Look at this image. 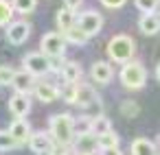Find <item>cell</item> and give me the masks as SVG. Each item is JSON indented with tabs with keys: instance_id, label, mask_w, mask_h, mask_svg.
Returning <instances> with one entry per match:
<instances>
[{
	"instance_id": "1",
	"label": "cell",
	"mask_w": 160,
	"mask_h": 155,
	"mask_svg": "<svg viewBox=\"0 0 160 155\" xmlns=\"http://www.w3.org/2000/svg\"><path fill=\"white\" fill-rule=\"evenodd\" d=\"M51 127V140L57 144H68L75 138V118L70 114H55L48 122Z\"/></svg>"
},
{
	"instance_id": "2",
	"label": "cell",
	"mask_w": 160,
	"mask_h": 155,
	"mask_svg": "<svg viewBox=\"0 0 160 155\" xmlns=\"http://www.w3.org/2000/svg\"><path fill=\"white\" fill-rule=\"evenodd\" d=\"M134 53H136V44H134V40H132L129 35H114V37L110 40V44H108V55H110V59L116 61V63H127V61H132Z\"/></svg>"
},
{
	"instance_id": "3",
	"label": "cell",
	"mask_w": 160,
	"mask_h": 155,
	"mask_svg": "<svg viewBox=\"0 0 160 155\" xmlns=\"http://www.w3.org/2000/svg\"><path fill=\"white\" fill-rule=\"evenodd\" d=\"M121 83L127 90H142L147 83V70L140 61H127L121 68Z\"/></svg>"
},
{
	"instance_id": "4",
	"label": "cell",
	"mask_w": 160,
	"mask_h": 155,
	"mask_svg": "<svg viewBox=\"0 0 160 155\" xmlns=\"http://www.w3.org/2000/svg\"><path fill=\"white\" fill-rule=\"evenodd\" d=\"M40 53L46 59H62L64 50H66V42L62 37V33H46L40 42Z\"/></svg>"
},
{
	"instance_id": "5",
	"label": "cell",
	"mask_w": 160,
	"mask_h": 155,
	"mask_svg": "<svg viewBox=\"0 0 160 155\" xmlns=\"http://www.w3.org/2000/svg\"><path fill=\"white\" fill-rule=\"evenodd\" d=\"M75 26L90 40L92 35H97V33L103 29V18H101V13H97V11H86V13H81L79 18H75Z\"/></svg>"
},
{
	"instance_id": "6",
	"label": "cell",
	"mask_w": 160,
	"mask_h": 155,
	"mask_svg": "<svg viewBox=\"0 0 160 155\" xmlns=\"http://www.w3.org/2000/svg\"><path fill=\"white\" fill-rule=\"evenodd\" d=\"M22 66H24V72H29L35 79L51 70V59H46L42 53H27L22 57Z\"/></svg>"
},
{
	"instance_id": "7",
	"label": "cell",
	"mask_w": 160,
	"mask_h": 155,
	"mask_svg": "<svg viewBox=\"0 0 160 155\" xmlns=\"http://www.w3.org/2000/svg\"><path fill=\"white\" fill-rule=\"evenodd\" d=\"M5 33H7V40H9V44H13V46H20V44H24V42L29 40V35H31V24H29L27 20L9 22Z\"/></svg>"
},
{
	"instance_id": "8",
	"label": "cell",
	"mask_w": 160,
	"mask_h": 155,
	"mask_svg": "<svg viewBox=\"0 0 160 155\" xmlns=\"http://www.w3.org/2000/svg\"><path fill=\"white\" fill-rule=\"evenodd\" d=\"M75 103L81 105L83 109H90V107H97V105L101 103V98H99L97 90L90 87L88 83H83V85L75 83Z\"/></svg>"
},
{
	"instance_id": "9",
	"label": "cell",
	"mask_w": 160,
	"mask_h": 155,
	"mask_svg": "<svg viewBox=\"0 0 160 155\" xmlns=\"http://www.w3.org/2000/svg\"><path fill=\"white\" fill-rule=\"evenodd\" d=\"M90 77L94 83H101V85H108L112 79H114V70L108 61H94L92 68H90Z\"/></svg>"
},
{
	"instance_id": "10",
	"label": "cell",
	"mask_w": 160,
	"mask_h": 155,
	"mask_svg": "<svg viewBox=\"0 0 160 155\" xmlns=\"http://www.w3.org/2000/svg\"><path fill=\"white\" fill-rule=\"evenodd\" d=\"M9 111L16 116V118H24L29 111H31V98L29 94H13L9 98Z\"/></svg>"
},
{
	"instance_id": "11",
	"label": "cell",
	"mask_w": 160,
	"mask_h": 155,
	"mask_svg": "<svg viewBox=\"0 0 160 155\" xmlns=\"http://www.w3.org/2000/svg\"><path fill=\"white\" fill-rule=\"evenodd\" d=\"M27 142H29L31 151H33V153H38V155H46V153L51 151V146H53V140H51V135H48V133H44V131L31 133Z\"/></svg>"
},
{
	"instance_id": "12",
	"label": "cell",
	"mask_w": 160,
	"mask_h": 155,
	"mask_svg": "<svg viewBox=\"0 0 160 155\" xmlns=\"http://www.w3.org/2000/svg\"><path fill=\"white\" fill-rule=\"evenodd\" d=\"M70 144L75 146V151H77L79 155H86V153H94V148H97V138H94L90 131H83V133L75 135Z\"/></svg>"
},
{
	"instance_id": "13",
	"label": "cell",
	"mask_w": 160,
	"mask_h": 155,
	"mask_svg": "<svg viewBox=\"0 0 160 155\" xmlns=\"http://www.w3.org/2000/svg\"><path fill=\"white\" fill-rule=\"evenodd\" d=\"M59 77L66 85H75L79 79H81V68L77 61H62L59 66Z\"/></svg>"
},
{
	"instance_id": "14",
	"label": "cell",
	"mask_w": 160,
	"mask_h": 155,
	"mask_svg": "<svg viewBox=\"0 0 160 155\" xmlns=\"http://www.w3.org/2000/svg\"><path fill=\"white\" fill-rule=\"evenodd\" d=\"M35 96H38V101H42V103H53V101L59 98V87L53 85V83L40 81V83H35Z\"/></svg>"
},
{
	"instance_id": "15",
	"label": "cell",
	"mask_w": 160,
	"mask_h": 155,
	"mask_svg": "<svg viewBox=\"0 0 160 155\" xmlns=\"http://www.w3.org/2000/svg\"><path fill=\"white\" fill-rule=\"evenodd\" d=\"M88 131H90L94 138H99V135H103V133L112 131V122H110V118H108V116L97 114V116H92V118H90V122H88Z\"/></svg>"
},
{
	"instance_id": "16",
	"label": "cell",
	"mask_w": 160,
	"mask_h": 155,
	"mask_svg": "<svg viewBox=\"0 0 160 155\" xmlns=\"http://www.w3.org/2000/svg\"><path fill=\"white\" fill-rule=\"evenodd\" d=\"M7 131L13 135V140H16L18 144H20V142H27L29 135H31V127H29V122H27L24 118H16Z\"/></svg>"
},
{
	"instance_id": "17",
	"label": "cell",
	"mask_w": 160,
	"mask_h": 155,
	"mask_svg": "<svg viewBox=\"0 0 160 155\" xmlns=\"http://www.w3.org/2000/svg\"><path fill=\"white\" fill-rule=\"evenodd\" d=\"M138 29L142 35H156L160 31V20H158V13H145L140 20H138Z\"/></svg>"
},
{
	"instance_id": "18",
	"label": "cell",
	"mask_w": 160,
	"mask_h": 155,
	"mask_svg": "<svg viewBox=\"0 0 160 155\" xmlns=\"http://www.w3.org/2000/svg\"><path fill=\"white\" fill-rule=\"evenodd\" d=\"M33 77L29 74V72H16L13 74V81H11V85H13V90L18 92V94H29L31 92V87H33Z\"/></svg>"
},
{
	"instance_id": "19",
	"label": "cell",
	"mask_w": 160,
	"mask_h": 155,
	"mask_svg": "<svg viewBox=\"0 0 160 155\" xmlns=\"http://www.w3.org/2000/svg\"><path fill=\"white\" fill-rule=\"evenodd\" d=\"M129 151H132V155H158L156 153V144L151 140H147V138H136L132 142Z\"/></svg>"
},
{
	"instance_id": "20",
	"label": "cell",
	"mask_w": 160,
	"mask_h": 155,
	"mask_svg": "<svg viewBox=\"0 0 160 155\" xmlns=\"http://www.w3.org/2000/svg\"><path fill=\"white\" fill-rule=\"evenodd\" d=\"M57 26H59L62 33L70 31V29L75 26V13L68 11V9H59V11H57Z\"/></svg>"
},
{
	"instance_id": "21",
	"label": "cell",
	"mask_w": 160,
	"mask_h": 155,
	"mask_svg": "<svg viewBox=\"0 0 160 155\" xmlns=\"http://www.w3.org/2000/svg\"><path fill=\"white\" fill-rule=\"evenodd\" d=\"M97 148L101 151H108V148H118V135L114 131H108L103 135L97 138Z\"/></svg>"
},
{
	"instance_id": "22",
	"label": "cell",
	"mask_w": 160,
	"mask_h": 155,
	"mask_svg": "<svg viewBox=\"0 0 160 155\" xmlns=\"http://www.w3.org/2000/svg\"><path fill=\"white\" fill-rule=\"evenodd\" d=\"M62 37H64V42H66V44H75V46H83V44L88 42V37H86L77 26H72L70 31L62 33Z\"/></svg>"
},
{
	"instance_id": "23",
	"label": "cell",
	"mask_w": 160,
	"mask_h": 155,
	"mask_svg": "<svg viewBox=\"0 0 160 155\" xmlns=\"http://www.w3.org/2000/svg\"><path fill=\"white\" fill-rule=\"evenodd\" d=\"M11 9L13 11H18V13H22V16H27V13H31L33 9H35V5H38V0H11Z\"/></svg>"
},
{
	"instance_id": "24",
	"label": "cell",
	"mask_w": 160,
	"mask_h": 155,
	"mask_svg": "<svg viewBox=\"0 0 160 155\" xmlns=\"http://www.w3.org/2000/svg\"><path fill=\"white\" fill-rule=\"evenodd\" d=\"M18 146V142L13 140V135L9 131H0V153H7V151H13Z\"/></svg>"
},
{
	"instance_id": "25",
	"label": "cell",
	"mask_w": 160,
	"mask_h": 155,
	"mask_svg": "<svg viewBox=\"0 0 160 155\" xmlns=\"http://www.w3.org/2000/svg\"><path fill=\"white\" fill-rule=\"evenodd\" d=\"M13 18V9L9 5V0H0V26H7Z\"/></svg>"
},
{
	"instance_id": "26",
	"label": "cell",
	"mask_w": 160,
	"mask_h": 155,
	"mask_svg": "<svg viewBox=\"0 0 160 155\" xmlns=\"http://www.w3.org/2000/svg\"><path fill=\"white\" fill-rule=\"evenodd\" d=\"M134 5L142 13H156L158 11V0H134Z\"/></svg>"
},
{
	"instance_id": "27",
	"label": "cell",
	"mask_w": 160,
	"mask_h": 155,
	"mask_svg": "<svg viewBox=\"0 0 160 155\" xmlns=\"http://www.w3.org/2000/svg\"><path fill=\"white\" fill-rule=\"evenodd\" d=\"M138 111H140V107L136 105V101H123V105H121V114H123L125 118H136Z\"/></svg>"
},
{
	"instance_id": "28",
	"label": "cell",
	"mask_w": 160,
	"mask_h": 155,
	"mask_svg": "<svg viewBox=\"0 0 160 155\" xmlns=\"http://www.w3.org/2000/svg\"><path fill=\"white\" fill-rule=\"evenodd\" d=\"M13 74H16L13 68H9V66H0V85H11Z\"/></svg>"
},
{
	"instance_id": "29",
	"label": "cell",
	"mask_w": 160,
	"mask_h": 155,
	"mask_svg": "<svg viewBox=\"0 0 160 155\" xmlns=\"http://www.w3.org/2000/svg\"><path fill=\"white\" fill-rule=\"evenodd\" d=\"M68 153H70V146L68 144H57V142H53V146L48 151V155H68Z\"/></svg>"
},
{
	"instance_id": "30",
	"label": "cell",
	"mask_w": 160,
	"mask_h": 155,
	"mask_svg": "<svg viewBox=\"0 0 160 155\" xmlns=\"http://www.w3.org/2000/svg\"><path fill=\"white\" fill-rule=\"evenodd\" d=\"M62 96H64V101L66 103H75V85H66L64 87V92H59Z\"/></svg>"
},
{
	"instance_id": "31",
	"label": "cell",
	"mask_w": 160,
	"mask_h": 155,
	"mask_svg": "<svg viewBox=\"0 0 160 155\" xmlns=\"http://www.w3.org/2000/svg\"><path fill=\"white\" fill-rule=\"evenodd\" d=\"M125 2H127V0H101V5L108 7V9H121Z\"/></svg>"
},
{
	"instance_id": "32",
	"label": "cell",
	"mask_w": 160,
	"mask_h": 155,
	"mask_svg": "<svg viewBox=\"0 0 160 155\" xmlns=\"http://www.w3.org/2000/svg\"><path fill=\"white\" fill-rule=\"evenodd\" d=\"M81 2H83V0H64V9H68V11H77L79 7H81Z\"/></svg>"
},
{
	"instance_id": "33",
	"label": "cell",
	"mask_w": 160,
	"mask_h": 155,
	"mask_svg": "<svg viewBox=\"0 0 160 155\" xmlns=\"http://www.w3.org/2000/svg\"><path fill=\"white\" fill-rule=\"evenodd\" d=\"M103 155H123L118 148H108V151H103Z\"/></svg>"
},
{
	"instance_id": "34",
	"label": "cell",
	"mask_w": 160,
	"mask_h": 155,
	"mask_svg": "<svg viewBox=\"0 0 160 155\" xmlns=\"http://www.w3.org/2000/svg\"><path fill=\"white\" fill-rule=\"evenodd\" d=\"M86 155H94V153H86Z\"/></svg>"
}]
</instances>
